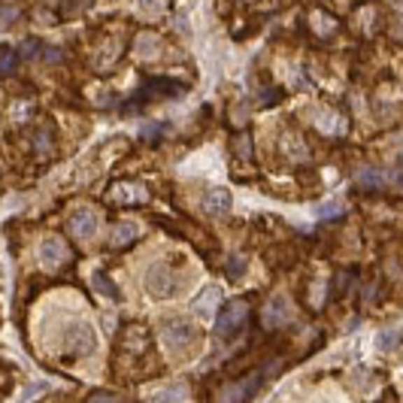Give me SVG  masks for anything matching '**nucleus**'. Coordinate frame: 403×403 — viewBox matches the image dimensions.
<instances>
[{"label": "nucleus", "instance_id": "f257e3e1", "mask_svg": "<svg viewBox=\"0 0 403 403\" xmlns=\"http://www.w3.org/2000/svg\"><path fill=\"white\" fill-rule=\"evenodd\" d=\"M246 318H249V306H246L243 300H231V304L215 316V334L222 337V340H231V337L240 334Z\"/></svg>", "mask_w": 403, "mask_h": 403}, {"label": "nucleus", "instance_id": "f03ea898", "mask_svg": "<svg viewBox=\"0 0 403 403\" xmlns=\"http://www.w3.org/2000/svg\"><path fill=\"white\" fill-rule=\"evenodd\" d=\"M161 337H164V346H167L170 352H185L188 346H195L197 331H195V325H191V322L173 318V322H164Z\"/></svg>", "mask_w": 403, "mask_h": 403}, {"label": "nucleus", "instance_id": "7ed1b4c3", "mask_svg": "<svg viewBox=\"0 0 403 403\" xmlns=\"http://www.w3.org/2000/svg\"><path fill=\"white\" fill-rule=\"evenodd\" d=\"M176 285H179V279L167 264H155V267H149V273H146V291L158 300L176 295Z\"/></svg>", "mask_w": 403, "mask_h": 403}, {"label": "nucleus", "instance_id": "20e7f679", "mask_svg": "<svg viewBox=\"0 0 403 403\" xmlns=\"http://www.w3.org/2000/svg\"><path fill=\"white\" fill-rule=\"evenodd\" d=\"M36 258H40V264L45 270H61L64 264L73 258V252L61 236H45V240L40 243V249H36Z\"/></svg>", "mask_w": 403, "mask_h": 403}, {"label": "nucleus", "instance_id": "39448f33", "mask_svg": "<svg viewBox=\"0 0 403 403\" xmlns=\"http://www.w3.org/2000/svg\"><path fill=\"white\" fill-rule=\"evenodd\" d=\"M97 349V334L94 327L85 325V322H76L67 331V352L76 355V358H85V355H91Z\"/></svg>", "mask_w": 403, "mask_h": 403}, {"label": "nucleus", "instance_id": "423d86ee", "mask_svg": "<svg viewBox=\"0 0 403 403\" xmlns=\"http://www.w3.org/2000/svg\"><path fill=\"white\" fill-rule=\"evenodd\" d=\"M70 234L76 236V240H91V236L97 234V225H100V218L97 213L91 206H76L70 213Z\"/></svg>", "mask_w": 403, "mask_h": 403}, {"label": "nucleus", "instance_id": "0eeeda50", "mask_svg": "<svg viewBox=\"0 0 403 403\" xmlns=\"http://www.w3.org/2000/svg\"><path fill=\"white\" fill-rule=\"evenodd\" d=\"M218 300H222V291H218L215 285H206V288L195 297V304H191V313H195L197 318H215Z\"/></svg>", "mask_w": 403, "mask_h": 403}, {"label": "nucleus", "instance_id": "6e6552de", "mask_svg": "<svg viewBox=\"0 0 403 403\" xmlns=\"http://www.w3.org/2000/svg\"><path fill=\"white\" fill-rule=\"evenodd\" d=\"M261 322H264V327H270V331H273V327L288 325L291 322V304H288L285 297H273L270 304L264 306V318H261Z\"/></svg>", "mask_w": 403, "mask_h": 403}, {"label": "nucleus", "instance_id": "1a4fd4ad", "mask_svg": "<svg viewBox=\"0 0 403 403\" xmlns=\"http://www.w3.org/2000/svg\"><path fill=\"white\" fill-rule=\"evenodd\" d=\"M231 206H234V197H231V191H227V188H213L204 197V209L209 215H227V213H231Z\"/></svg>", "mask_w": 403, "mask_h": 403}, {"label": "nucleus", "instance_id": "9d476101", "mask_svg": "<svg viewBox=\"0 0 403 403\" xmlns=\"http://www.w3.org/2000/svg\"><path fill=\"white\" fill-rule=\"evenodd\" d=\"M255 386H258V373H255V376H246L243 382H234V386H227L225 395H222V403H243V400L255 391Z\"/></svg>", "mask_w": 403, "mask_h": 403}, {"label": "nucleus", "instance_id": "9b49d317", "mask_svg": "<svg viewBox=\"0 0 403 403\" xmlns=\"http://www.w3.org/2000/svg\"><path fill=\"white\" fill-rule=\"evenodd\" d=\"M136 234H140V227L134 222H122L113 227V236H109V246H115V249H122V246H131L136 240Z\"/></svg>", "mask_w": 403, "mask_h": 403}, {"label": "nucleus", "instance_id": "f8f14e48", "mask_svg": "<svg viewBox=\"0 0 403 403\" xmlns=\"http://www.w3.org/2000/svg\"><path fill=\"white\" fill-rule=\"evenodd\" d=\"M155 403H185L188 400V388L176 382V386H164L161 391H155Z\"/></svg>", "mask_w": 403, "mask_h": 403}, {"label": "nucleus", "instance_id": "ddd939ff", "mask_svg": "<svg viewBox=\"0 0 403 403\" xmlns=\"http://www.w3.org/2000/svg\"><path fill=\"white\" fill-rule=\"evenodd\" d=\"M91 282H94V288L100 291V295H106L109 300H118V288H115V282L106 276V273H94L91 276Z\"/></svg>", "mask_w": 403, "mask_h": 403}, {"label": "nucleus", "instance_id": "4468645a", "mask_svg": "<svg viewBox=\"0 0 403 403\" xmlns=\"http://www.w3.org/2000/svg\"><path fill=\"white\" fill-rule=\"evenodd\" d=\"M113 200H122V204L143 200V188H136V185H115L113 188Z\"/></svg>", "mask_w": 403, "mask_h": 403}, {"label": "nucleus", "instance_id": "2eb2a0df", "mask_svg": "<svg viewBox=\"0 0 403 403\" xmlns=\"http://www.w3.org/2000/svg\"><path fill=\"white\" fill-rule=\"evenodd\" d=\"M18 64V55L13 45H0V76H6V73H13Z\"/></svg>", "mask_w": 403, "mask_h": 403}, {"label": "nucleus", "instance_id": "dca6fc26", "mask_svg": "<svg viewBox=\"0 0 403 403\" xmlns=\"http://www.w3.org/2000/svg\"><path fill=\"white\" fill-rule=\"evenodd\" d=\"M358 185H364V188H379V185H386V176H382V173H376V170H364L361 176H358Z\"/></svg>", "mask_w": 403, "mask_h": 403}, {"label": "nucleus", "instance_id": "f3484780", "mask_svg": "<svg viewBox=\"0 0 403 403\" xmlns=\"http://www.w3.org/2000/svg\"><path fill=\"white\" fill-rule=\"evenodd\" d=\"M136 45H140V55H143V58H152V55H155L152 45H158V43H155V36L146 34V36H140V40H136Z\"/></svg>", "mask_w": 403, "mask_h": 403}, {"label": "nucleus", "instance_id": "a211bd4d", "mask_svg": "<svg viewBox=\"0 0 403 403\" xmlns=\"http://www.w3.org/2000/svg\"><path fill=\"white\" fill-rule=\"evenodd\" d=\"M164 131H167V122H158V125H146V127H143V136H146V140H158V136H161Z\"/></svg>", "mask_w": 403, "mask_h": 403}, {"label": "nucleus", "instance_id": "6ab92c4d", "mask_svg": "<svg viewBox=\"0 0 403 403\" xmlns=\"http://www.w3.org/2000/svg\"><path fill=\"white\" fill-rule=\"evenodd\" d=\"M379 346H382V349H395V346H400V334H395V331L382 334L379 337Z\"/></svg>", "mask_w": 403, "mask_h": 403}, {"label": "nucleus", "instance_id": "aec40b11", "mask_svg": "<svg viewBox=\"0 0 403 403\" xmlns=\"http://www.w3.org/2000/svg\"><path fill=\"white\" fill-rule=\"evenodd\" d=\"M340 213H343V204H325V206H318V215H325V218L340 215Z\"/></svg>", "mask_w": 403, "mask_h": 403}, {"label": "nucleus", "instance_id": "412c9836", "mask_svg": "<svg viewBox=\"0 0 403 403\" xmlns=\"http://www.w3.org/2000/svg\"><path fill=\"white\" fill-rule=\"evenodd\" d=\"M15 15H18L15 6H0V24H3V27H6V22H13Z\"/></svg>", "mask_w": 403, "mask_h": 403}, {"label": "nucleus", "instance_id": "4be33fe9", "mask_svg": "<svg viewBox=\"0 0 403 403\" xmlns=\"http://www.w3.org/2000/svg\"><path fill=\"white\" fill-rule=\"evenodd\" d=\"M36 146H40V152H45V149H49V146H52V134L45 131V127H43L40 134H36Z\"/></svg>", "mask_w": 403, "mask_h": 403}, {"label": "nucleus", "instance_id": "5701e85b", "mask_svg": "<svg viewBox=\"0 0 403 403\" xmlns=\"http://www.w3.org/2000/svg\"><path fill=\"white\" fill-rule=\"evenodd\" d=\"M36 49H40V43H36V40H27V43L22 45V52H24V58H34V55H36Z\"/></svg>", "mask_w": 403, "mask_h": 403}, {"label": "nucleus", "instance_id": "b1692460", "mask_svg": "<svg viewBox=\"0 0 403 403\" xmlns=\"http://www.w3.org/2000/svg\"><path fill=\"white\" fill-rule=\"evenodd\" d=\"M88 403H122V400H118L115 395H94V397H91Z\"/></svg>", "mask_w": 403, "mask_h": 403}, {"label": "nucleus", "instance_id": "393cba45", "mask_svg": "<svg viewBox=\"0 0 403 403\" xmlns=\"http://www.w3.org/2000/svg\"><path fill=\"white\" fill-rule=\"evenodd\" d=\"M240 273H243V267H240V261H231V276H240Z\"/></svg>", "mask_w": 403, "mask_h": 403}]
</instances>
